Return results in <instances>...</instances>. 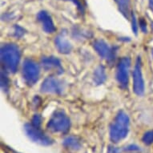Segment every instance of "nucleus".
I'll list each match as a JSON object with an SVG mask.
<instances>
[{
	"instance_id": "obj_1",
	"label": "nucleus",
	"mask_w": 153,
	"mask_h": 153,
	"mask_svg": "<svg viewBox=\"0 0 153 153\" xmlns=\"http://www.w3.org/2000/svg\"><path fill=\"white\" fill-rule=\"evenodd\" d=\"M129 117L124 111H120L117 114L110 126V139L113 143H119L128 136L129 131Z\"/></svg>"
},
{
	"instance_id": "obj_2",
	"label": "nucleus",
	"mask_w": 153,
	"mask_h": 153,
	"mask_svg": "<svg viewBox=\"0 0 153 153\" xmlns=\"http://www.w3.org/2000/svg\"><path fill=\"white\" fill-rule=\"evenodd\" d=\"M1 62L6 70L11 73L17 71L20 59V51L17 46L12 43L5 44L1 48Z\"/></svg>"
},
{
	"instance_id": "obj_3",
	"label": "nucleus",
	"mask_w": 153,
	"mask_h": 153,
	"mask_svg": "<svg viewBox=\"0 0 153 153\" xmlns=\"http://www.w3.org/2000/svg\"><path fill=\"white\" fill-rule=\"evenodd\" d=\"M71 122L68 116L61 111H58L52 115L47 124L49 131L56 133H66L69 130Z\"/></svg>"
},
{
	"instance_id": "obj_4",
	"label": "nucleus",
	"mask_w": 153,
	"mask_h": 153,
	"mask_svg": "<svg viewBox=\"0 0 153 153\" xmlns=\"http://www.w3.org/2000/svg\"><path fill=\"white\" fill-rule=\"evenodd\" d=\"M24 130L27 136L30 140L42 146H49L53 143V140L46 135L40 128L35 127L31 123H27L24 126Z\"/></svg>"
},
{
	"instance_id": "obj_5",
	"label": "nucleus",
	"mask_w": 153,
	"mask_h": 153,
	"mask_svg": "<svg viewBox=\"0 0 153 153\" xmlns=\"http://www.w3.org/2000/svg\"><path fill=\"white\" fill-rule=\"evenodd\" d=\"M23 77L29 85L35 84L39 77V67L30 59H26L23 66Z\"/></svg>"
},
{
	"instance_id": "obj_6",
	"label": "nucleus",
	"mask_w": 153,
	"mask_h": 153,
	"mask_svg": "<svg viewBox=\"0 0 153 153\" xmlns=\"http://www.w3.org/2000/svg\"><path fill=\"white\" fill-rule=\"evenodd\" d=\"M131 60L128 57H123L120 60L116 70V79L120 85L123 88L128 87V72L130 68Z\"/></svg>"
},
{
	"instance_id": "obj_7",
	"label": "nucleus",
	"mask_w": 153,
	"mask_h": 153,
	"mask_svg": "<svg viewBox=\"0 0 153 153\" xmlns=\"http://www.w3.org/2000/svg\"><path fill=\"white\" fill-rule=\"evenodd\" d=\"M133 90L137 95H142L144 93V81H143L140 58L136 59V65L133 71Z\"/></svg>"
},
{
	"instance_id": "obj_8",
	"label": "nucleus",
	"mask_w": 153,
	"mask_h": 153,
	"mask_svg": "<svg viewBox=\"0 0 153 153\" xmlns=\"http://www.w3.org/2000/svg\"><path fill=\"white\" fill-rule=\"evenodd\" d=\"M63 84L58 79L55 77H48L41 85V91L51 94H61L63 92Z\"/></svg>"
},
{
	"instance_id": "obj_9",
	"label": "nucleus",
	"mask_w": 153,
	"mask_h": 153,
	"mask_svg": "<svg viewBox=\"0 0 153 153\" xmlns=\"http://www.w3.org/2000/svg\"><path fill=\"white\" fill-rule=\"evenodd\" d=\"M95 50L98 53L100 57L103 59H106L108 60H111L113 59V50L104 42L103 40L99 39V40L95 41L93 44Z\"/></svg>"
},
{
	"instance_id": "obj_10",
	"label": "nucleus",
	"mask_w": 153,
	"mask_h": 153,
	"mask_svg": "<svg viewBox=\"0 0 153 153\" xmlns=\"http://www.w3.org/2000/svg\"><path fill=\"white\" fill-rule=\"evenodd\" d=\"M38 20L42 24L43 30L47 33H53L55 32L56 28L55 24L53 23V20L51 15L45 10H41L38 13L37 15Z\"/></svg>"
},
{
	"instance_id": "obj_11",
	"label": "nucleus",
	"mask_w": 153,
	"mask_h": 153,
	"mask_svg": "<svg viewBox=\"0 0 153 153\" xmlns=\"http://www.w3.org/2000/svg\"><path fill=\"white\" fill-rule=\"evenodd\" d=\"M42 64L46 70H56L59 74L63 72L60 61L55 57H44L42 59Z\"/></svg>"
},
{
	"instance_id": "obj_12",
	"label": "nucleus",
	"mask_w": 153,
	"mask_h": 153,
	"mask_svg": "<svg viewBox=\"0 0 153 153\" xmlns=\"http://www.w3.org/2000/svg\"><path fill=\"white\" fill-rule=\"evenodd\" d=\"M55 43L56 48L61 54H68L72 50L71 44L63 35H59L55 38Z\"/></svg>"
},
{
	"instance_id": "obj_13",
	"label": "nucleus",
	"mask_w": 153,
	"mask_h": 153,
	"mask_svg": "<svg viewBox=\"0 0 153 153\" xmlns=\"http://www.w3.org/2000/svg\"><path fill=\"white\" fill-rule=\"evenodd\" d=\"M63 145L71 152H77L82 148L80 140L76 136H68L63 140Z\"/></svg>"
},
{
	"instance_id": "obj_14",
	"label": "nucleus",
	"mask_w": 153,
	"mask_h": 153,
	"mask_svg": "<svg viewBox=\"0 0 153 153\" xmlns=\"http://www.w3.org/2000/svg\"><path fill=\"white\" fill-rule=\"evenodd\" d=\"M114 1L118 6L122 15L128 19L130 18V15H131L130 11V0H114Z\"/></svg>"
},
{
	"instance_id": "obj_15",
	"label": "nucleus",
	"mask_w": 153,
	"mask_h": 153,
	"mask_svg": "<svg viewBox=\"0 0 153 153\" xmlns=\"http://www.w3.org/2000/svg\"><path fill=\"white\" fill-rule=\"evenodd\" d=\"M94 80L97 84H102L106 80L105 69H104L103 66H100L95 71Z\"/></svg>"
},
{
	"instance_id": "obj_16",
	"label": "nucleus",
	"mask_w": 153,
	"mask_h": 153,
	"mask_svg": "<svg viewBox=\"0 0 153 153\" xmlns=\"http://www.w3.org/2000/svg\"><path fill=\"white\" fill-rule=\"evenodd\" d=\"M142 141L146 145H150L153 143V130L148 131L144 133L142 137Z\"/></svg>"
},
{
	"instance_id": "obj_17",
	"label": "nucleus",
	"mask_w": 153,
	"mask_h": 153,
	"mask_svg": "<svg viewBox=\"0 0 153 153\" xmlns=\"http://www.w3.org/2000/svg\"><path fill=\"white\" fill-rule=\"evenodd\" d=\"M1 87L4 91H7L9 88V80H8L7 76L3 73V71H1Z\"/></svg>"
},
{
	"instance_id": "obj_18",
	"label": "nucleus",
	"mask_w": 153,
	"mask_h": 153,
	"mask_svg": "<svg viewBox=\"0 0 153 153\" xmlns=\"http://www.w3.org/2000/svg\"><path fill=\"white\" fill-rule=\"evenodd\" d=\"M42 123V117L39 115H35L32 119V124L35 127L39 128Z\"/></svg>"
},
{
	"instance_id": "obj_19",
	"label": "nucleus",
	"mask_w": 153,
	"mask_h": 153,
	"mask_svg": "<svg viewBox=\"0 0 153 153\" xmlns=\"http://www.w3.org/2000/svg\"><path fill=\"white\" fill-rule=\"evenodd\" d=\"M71 2L75 3L78 10L80 12H83L84 11V4H83V0H70Z\"/></svg>"
},
{
	"instance_id": "obj_20",
	"label": "nucleus",
	"mask_w": 153,
	"mask_h": 153,
	"mask_svg": "<svg viewBox=\"0 0 153 153\" xmlns=\"http://www.w3.org/2000/svg\"><path fill=\"white\" fill-rule=\"evenodd\" d=\"M131 23H132V30L135 32V34H137V31H138V27H137V24H136V16L134 14H131Z\"/></svg>"
},
{
	"instance_id": "obj_21",
	"label": "nucleus",
	"mask_w": 153,
	"mask_h": 153,
	"mask_svg": "<svg viewBox=\"0 0 153 153\" xmlns=\"http://www.w3.org/2000/svg\"><path fill=\"white\" fill-rule=\"evenodd\" d=\"M108 153H120V150L117 148H115V147H112V146H110L108 148Z\"/></svg>"
},
{
	"instance_id": "obj_22",
	"label": "nucleus",
	"mask_w": 153,
	"mask_h": 153,
	"mask_svg": "<svg viewBox=\"0 0 153 153\" xmlns=\"http://www.w3.org/2000/svg\"><path fill=\"white\" fill-rule=\"evenodd\" d=\"M140 28L142 29V30H143V32L146 33L147 32V24H146V23L144 22V20H143V19H141V21L140 23Z\"/></svg>"
},
{
	"instance_id": "obj_23",
	"label": "nucleus",
	"mask_w": 153,
	"mask_h": 153,
	"mask_svg": "<svg viewBox=\"0 0 153 153\" xmlns=\"http://www.w3.org/2000/svg\"><path fill=\"white\" fill-rule=\"evenodd\" d=\"M149 7L153 10V0H149Z\"/></svg>"
},
{
	"instance_id": "obj_24",
	"label": "nucleus",
	"mask_w": 153,
	"mask_h": 153,
	"mask_svg": "<svg viewBox=\"0 0 153 153\" xmlns=\"http://www.w3.org/2000/svg\"><path fill=\"white\" fill-rule=\"evenodd\" d=\"M152 55H153V49H152Z\"/></svg>"
},
{
	"instance_id": "obj_25",
	"label": "nucleus",
	"mask_w": 153,
	"mask_h": 153,
	"mask_svg": "<svg viewBox=\"0 0 153 153\" xmlns=\"http://www.w3.org/2000/svg\"><path fill=\"white\" fill-rule=\"evenodd\" d=\"M152 27H153V23H152Z\"/></svg>"
}]
</instances>
